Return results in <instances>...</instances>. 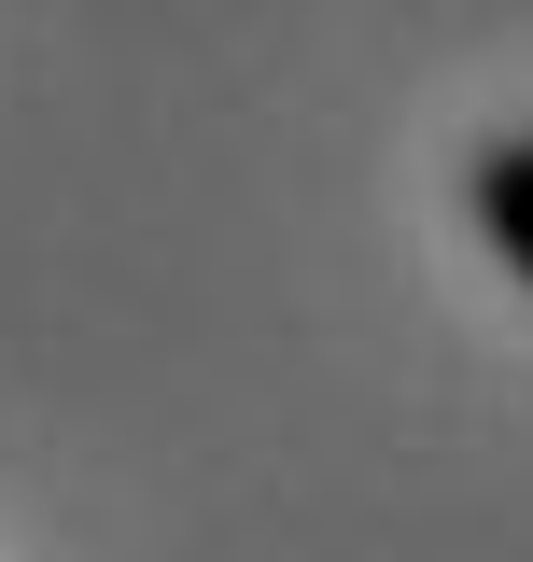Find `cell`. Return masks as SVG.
Instances as JSON below:
<instances>
[{
    "label": "cell",
    "instance_id": "obj_1",
    "mask_svg": "<svg viewBox=\"0 0 533 562\" xmlns=\"http://www.w3.org/2000/svg\"><path fill=\"white\" fill-rule=\"evenodd\" d=\"M477 211H491V239H506V268L533 281V127L477 155Z\"/></svg>",
    "mask_w": 533,
    "mask_h": 562
}]
</instances>
